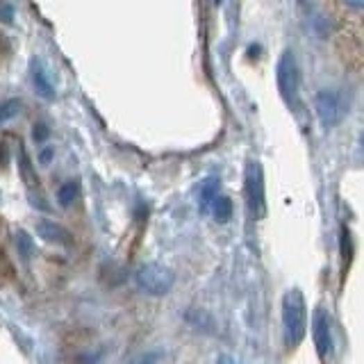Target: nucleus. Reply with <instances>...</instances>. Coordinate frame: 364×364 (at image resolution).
I'll return each mask as SVG.
<instances>
[{
    "label": "nucleus",
    "mask_w": 364,
    "mask_h": 364,
    "mask_svg": "<svg viewBox=\"0 0 364 364\" xmlns=\"http://www.w3.org/2000/svg\"><path fill=\"white\" fill-rule=\"evenodd\" d=\"M324 5L337 26L339 51L353 64V69H360L364 0H324Z\"/></svg>",
    "instance_id": "1"
},
{
    "label": "nucleus",
    "mask_w": 364,
    "mask_h": 364,
    "mask_svg": "<svg viewBox=\"0 0 364 364\" xmlns=\"http://www.w3.org/2000/svg\"><path fill=\"white\" fill-rule=\"evenodd\" d=\"M308 333V305L299 289H289L283 296V335L289 349H296Z\"/></svg>",
    "instance_id": "2"
},
{
    "label": "nucleus",
    "mask_w": 364,
    "mask_h": 364,
    "mask_svg": "<svg viewBox=\"0 0 364 364\" xmlns=\"http://www.w3.org/2000/svg\"><path fill=\"white\" fill-rule=\"evenodd\" d=\"M135 283L142 292L151 294V296H164L173 289V283H176V276L169 267L157 262H148L142 264L135 273Z\"/></svg>",
    "instance_id": "3"
},
{
    "label": "nucleus",
    "mask_w": 364,
    "mask_h": 364,
    "mask_svg": "<svg viewBox=\"0 0 364 364\" xmlns=\"http://www.w3.org/2000/svg\"><path fill=\"white\" fill-rule=\"evenodd\" d=\"M314 107L324 128H335L346 117V101L337 89H321L314 98Z\"/></svg>",
    "instance_id": "4"
},
{
    "label": "nucleus",
    "mask_w": 364,
    "mask_h": 364,
    "mask_svg": "<svg viewBox=\"0 0 364 364\" xmlns=\"http://www.w3.org/2000/svg\"><path fill=\"white\" fill-rule=\"evenodd\" d=\"M244 194L248 203L251 217L260 219L267 212V198H264V178L258 162H248L246 178H244Z\"/></svg>",
    "instance_id": "5"
},
{
    "label": "nucleus",
    "mask_w": 364,
    "mask_h": 364,
    "mask_svg": "<svg viewBox=\"0 0 364 364\" xmlns=\"http://www.w3.org/2000/svg\"><path fill=\"white\" fill-rule=\"evenodd\" d=\"M278 89L289 107L299 105V69H296L294 53L285 51L278 62Z\"/></svg>",
    "instance_id": "6"
},
{
    "label": "nucleus",
    "mask_w": 364,
    "mask_h": 364,
    "mask_svg": "<svg viewBox=\"0 0 364 364\" xmlns=\"http://www.w3.org/2000/svg\"><path fill=\"white\" fill-rule=\"evenodd\" d=\"M312 330H314V346L319 351V358L326 360L330 353H333V330H330V317L324 310H317L312 321Z\"/></svg>",
    "instance_id": "7"
},
{
    "label": "nucleus",
    "mask_w": 364,
    "mask_h": 364,
    "mask_svg": "<svg viewBox=\"0 0 364 364\" xmlns=\"http://www.w3.org/2000/svg\"><path fill=\"white\" fill-rule=\"evenodd\" d=\"M37 235L48 244H60V246H71L73 244V235L66 230L62 223L41 219L37 221Z\"/></svg>",
    "instance_id": "8"
},
{
    "label": "nucleus",
    "mask_w": 364,
    "mask_h": 364,
    "mask_svg": "<svg viewBox=\"0 0 364 364\" xmlns=\"http://www.w3.org/2000/svg\"><path fill=\"white\" fill-rule=\"evenodd\" d=\"M219 187H221V182L217 178L205 180L201 185V189H198V203H201V212H210L212 201L219 196Z\"/></svg>",
    "instance_id": "9"
},
{
    "label": "nucleus",
    "mask_w": 364,
    "mask_h": 364,
    "mask_svg": "<svg viewBox=\"0 0 364 364\" xmlns=\"http://www.w3.org/2000/svg\"><path fill=\"white\" fill-rule=\"evenodd\" d=\"M210 212L217 223H228L233 217V201L228 196H217L210 205Z\"/></svg>",
    "instance_id": "10"
},
{
    "label": "nucleus",
    "mask_w": 364,
    "mask_h": 364,
    "mask_svg": "<svg viewBox=\"0 0 364 364\" xmlns=\"http://www.w3.org/2000/svg\"><path fill=\"white\" fill-rule=\"evenodd\" d=\"M78 182H64V185L60 187V192H57V201H60L62 208H69V205H73V201L78 198Z\"/></svg>",
    "instance_id": "11"
},
{
    "label": "nucleus",
    "mask_w": 364,
    "mask_h": 364,
    "mask_svg": "<svg viewBox=\"0 0 364 364\" xmlns=\"http://www.w3.org/2000/svg\"><path fill=\"white\" fill-rule=\"evenodd\" d=\"M19 112H21V101H16V98L5 101L3 105H0V126H5L7 121H12Z\"/></svg>",
    "instance_id": "12"
},
{
    "label": "nucleus",
    "mask_w": 364,
    "mask_h": 364,
    "mask_svg": "<svg viewBox=\"0 0 364 364\" xmlns=\"http://www.w3.org/2000/svg\"><path fill=\"white\" fill-rule=\"evenodd\" d=\"M35 87H37V91L44 98H53L55 96V91H53V85L48 82V78H46V73L41 71V69H37L35 71Z\"/></svg>",
    "instance_id": "13"
},
{
    "label": "nucleus",
    "mask_w": 364,
    "mask_h": 364,
    "mask_svg": "<svg viewBox=\"0 0 364 364\" xmlns=\"http://www.w3.org/2000/svg\"><path fill=\"white\" fill-rule=\"evenodd\" d=\"M16 248L23 253V258H32V239L26 230H19V233H16Z\"/></svg>",
    "instance_id": "14"
},
{
    "label": "nucleus",
    "mask_w": 364,
    "mask_h": 364,
    "mask_svg": "<svg viewBox=\"0 0 364 364\" xmlns=\"http://www.w3.org/2000/svg\"><path fill=\"white\" fill-rule=\"evenodd\" d=\"M21 176H23V180H26L30 187L37 185V178H35V171H32V164H30L28 155L23 153V151H21Z\"/></svg>",
    "instance_id": "15"
},
{
    "label": "nucleus",
    "mask_w": 364,
    "mask_h": 364,
    "mask_svg": "<svg viewBox=\"0 0 364 364\" xmlns=\"http://www.w3.org/2000/svg\"><path fill=\"white\" fill-rule=\"evenodd\" d=\"M342 258H344V264H349L353 258V242H351L349 228H342Z\"/></svg>",
    "instance_id": "16"
},
{
    "label": "nucleus",
    "mask_w": 364,
    "mask_h": 364,
    "mask_svg": "<svg viewBox=\"0 0 364 364\" xmlns=\"http://www.w3.org/2000/svg\"><path fill=\"white\" fill-rule=\"evenodd\" d=\"M160 360V353H146V355H139L137 360H132L130 364H155Z\"/></svg>",
    "instance_id": "17"
},
{
    "label": "nucleus",
    "mask_w": 364,
    "mask_h": 364,
    "mask_svg": "<svg viewBox=\"0 0 364 364\" xmlns=\"http://www.w3.org/2000/svg\"><path fill=\"white\" fill-rule=\"evenodd\" d=\"M48 137V128L46 126H35V142H44V139Z\"/></svg>",
    "instance_id": "18"
},
{
    "label": "nucleus",
    "mask_w": 364,
    "mask_h": 364,
    "mask_svg": "<svg viewBox=\"0 0 364 364\" xmlns=\"http://www.w3.org/2000/svg\"><path fill=\"white\" fill-rule=\"evenodd\" d=\"M51 157H53V148H44V153H41V162L48 164L51 162Z\"/></svg>",
    "instance_id": "19"
},
{
    "label": "nucleus",
    "mask_w": 364,
    "mask_h": 364,
    "mask_svg": "<svg viewBox=\"0 0 364 364\" xmlns=\"http://www.w3.org/2000/svg\"><path fill=\"white\" fill-rule=\"evenodd\" d=\"M217 364H237L230 355H219V360H217Z\"/></svg>",
    "instance_id": "20"
},
{
    "label": "nucleus",
    "mask_w": 364,
    "mask_h": 364,
    "mask_svg": "<svg viewBox=\"0 0 364 364\" xmlns=\"http://www.w3.org/2000/svg\"><path fill=\"white\" fill-rule=\"evenodd\" d=\"M3 53H7V39L5 35H0V57H3Z\"/></svg>",
    "instance_id": "21"
}]
</instances>
